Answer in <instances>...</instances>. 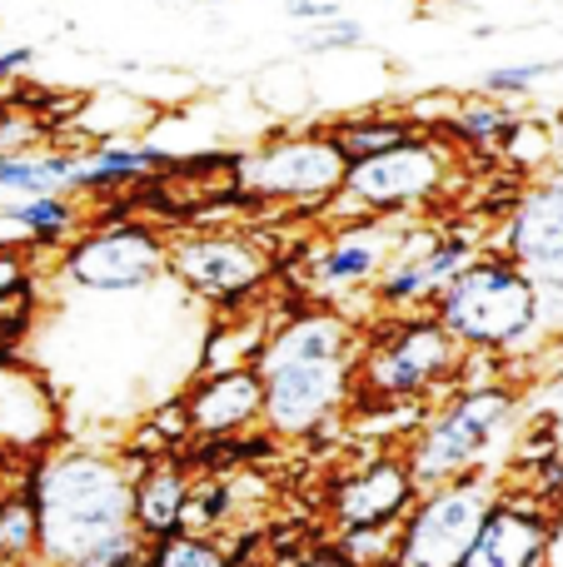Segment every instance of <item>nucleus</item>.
Returning a JSON list of instances; mask_svg holds the SVG:
<instances>
[{"instance_id": "f257e3e1", "label": "nucleus", "mask_w": 563, "mask_h": 567, "mask_svg": "<svg viewBox=\"0 0 563 567\" xmlns=\"http://www.w3.org/2000/svg\"><path fill=\"white\" fill-rule=\"evenodd\" d=\"M45 567H145L150 543L135 533V473L125 453L65 449L30 468Z\"/></svg>"}, {"instance_id": "20e7f679", "label": "nucleus", "mask_w": 563, "mask_h": 567, "mask_svg": "<svg viewBox=\"0 0 563 567\" xmlns=\"http://www.w3.org/2000/svg\"><path fill=\"white\" fill-rule=\"evenodd\" d=\"M519 389L514 383H474L454 389L429 409L419 433L405 443V458L414 468L419 488H444L469 473H489V458L504 449V439L519 423Z\"/></svg>"}, {"instance_id": "5701e85b", "label": "nucleus", "mask_w": 563, "mask_h": 567, "mask_svg": "<svg viewBox=\"0 0 563 567\" xmlns=\"http://www.w3.org/2000/svg\"><path fill=\"white\" fill-rule=\"evenodd\" d=\"M514 120L519 115L499 95H464L454 105V115H449L444 135L454 140L464 155H499L509 130H514Z\"/></svg>"}, {"instance_id": "f03ea898", "label": "nucleus", "mask_w": 563, "mask_h": 567, "mask_svg": "<svg viewBox=\"0 0 563 567\" xmlns=\"http://www.w3.org/2000/svg\"><path fill=\"white\" fill-rule=\"evenodd\" d=\"M469 353L459 339L424 313H379L365 329V349H359L355 373V403L349 409H379V403H429L459 389Z\"/></svg>"}, {"instance_id": "4be33fe9", "label": "nucleus", "mask_w": 563, "mask_h": 567, "mask_svg": "<svg viewBox=\"0 0 563 567\" xmlns=\"http://www.w3.org/2000/svg\"><path fill=\"white\" fill-rule=\"evenodd\" d=\"M335 140L339 150H345L349 165H365V159L375 155H389V150L409 145V140L419 135V125L409 115H399V110H365V115H345L335 120Z\"/></svg>"}, {"instance_id": "bb28decb", "label": "nucleus", "mask_w": 563, "mask_h": 567, "mask_svg": "<svg viewBox=\"0 0 563 567\" xmlns=\"http://www.w3.org/2000/svg\"><path fill=\"white\" fill-rule=\"evenodd\" d=\"M295 45H299V55H335V50H355V45H365V25H359L355 16H339V20H325V25L295 30Z\"/></svg>"}, {"instance_id": "f3484780", "label": "nucleus", "mask_w": 563, "mask_h": 567, "mask_svg": "<svg viewBox=\"0 0 563 567\" xmlns=\"http://www.w3.org/2000/svg\"><path fill=\"white\" fill-rule=\"evenodd\" d=\"M55 439V403L25 369L0 363V453H30Z\"/></svg>"}, {"instance_id": "7ed1b4c3", "label": "nucleus", "mask_w": 563, "mask_h": 567, "mask_svg": "<svg viewBox=\"0 0 563 567\" xmlns=\"http://www.w3.org/2000/svg\"><path fill=\"white\" fill-rule=\"evenodd\" d=\"M434 319L459 339L464 353L509 359L544 323V289L509 255L484 249L434 303Z\"/></svg>"}, {"instance_id": "c85d7f7f", "label": "nucleus", "mask_w": 563, "mask_h": 567, "mask_svg": "<svg viewBox=\"0 0 563 567\" xmlns=\"http://www.w3.org/2000/svg\"><path fill=\"white\" fill-rule=\"evenodd\" d=\"M285 16L295 20V30L305 25H325V20H339V0H285Z\"/></svg>"}, {"instance_id": "473e14b6", "label": "nucleus", "mask_w": 563, "mask_h": 567, "mask_svg": "<svg viewBox=\"0 0 563 567\" xmlns=\"http://www.w3.org/2000/svg\"><path fill=\"white\" fill-rule=\"evenodd\" d=\"M549 393H554V399H559V403H563V369H559V373H554V383H549Z\"/></svg>"}, {"instance_id": "6e6552de", "label": "nucleus", "mask_w": 563, "mask_h": 567, "mask_svg": "<svg viewBox=\"0 0 563 567\" xmlns=\"http://www.w3.org/2000/svg\"><path fill=\"white\" fill-rule=\"evenodd\" d=\"M504 488L494 473H469L459 483L429 488L399 528L395 567H464Z\"/></svg>"}, {"instance_id": "2eb2a0df", "label": "nucleus", "mask_w": 563, "mask_h": 567, "mask_svg": "<svg viewBox=\"0 0 563 567\" xmlns=\"http://www.w3.org/2000/svg\"><path fill=\"white\" fill-rule=\"evenodd\" d=\"M190 429L195 439H245L265 429V373L259 369H225L199 373L185 389Z\"/></svg>"}, {"instance_id": "1a4fd4ad", "label": "nucleus", "mask_w": 563, "mask_h": 567, "mask_svg": "<svg viewBox=\"0 0 563 567\" xmlns=\"http://www.w3.org/2000/svg\"><path fill=\"white\" fill-rule=\"evenodd\" d=\"M55 275L85 293H135L170 275V235L145 219L90 225L55 259Z\"/></svg>"}, {"instance_id": "a878e982", "label": "nucleus", "mask_w": 563, "mask_h": 567, "mask_svg": "<svg viewBox=\"0 0 563 567\" xmlns=\"http://www.w3.org/2000/svg\"><path fill=\"white\" fill-rule=\"evenodd\" d=\"M145 567H235L229 548L219 538H199V533H175V538L150 543Z\"/></svg>"}, {"instance_id": "cd10ccee", "label": "nucleus", "mask_w": 563, "mask_h": 567, "mask_svg": "<svg viewBox=\"0 0 563 567\" xmlns=\"http://www.w3.org/2000/svg\"><path fill=\"white\" fill-rule=\"evenodd\" d=\"M563 70V60H534V65H499V70H489L479 85H484V95H499V100H509V95H529V90L539 85V80H549V75H559Z\"/></svg>"}, {"instance_id": "a211bd4d", "label": "nucleus", "mask_w": 563, "mask_h": 567, "mask_svg": "<svg viewBox=\"0 0 563 567\" xmlns=\"http://www.w3.org/2000/svg\"><path fill=\"white\" fill-rule=\"evenodd\" d=\"M165 150L155 145H90L75 155V179H70V195H110V189H125L150 179V169H165Z\"/></svg>"}, {"instance_id": "2f4dec72", "label": "nucleus", "mask_w": 563, "mask_h": 567, "mask_svg": "<svg viewBox=\"0 0 563 567\" xmlns=\"http://www.w3.org/2000/svg\"><path fill=\"white\" fill-rule=\"evenodd\" d=\"M0 458H6V453H0ZM16 483H20V478H10V473H6V468H0V498H6V493H10V488H16Z\"/></svg>"}, {"instance_id": "6ab92c4d", "label": "nucleus", "mask_w": 563, "mask_h": 567, "mask_svg": "<svg viewBox=\"0 0 563 567\" xmlns=\"http://www.w3.org/2000/svg\"><path fill=\"white\" fill-rule=\"evenodd\" d=\"M0 225L20 235L30 249H65L70 239L85 235V209L75 195H35V199H6L0 205Z\"/></svg>"}, {"instance_id": "ddd939ff", "label": "nucleus", "mask_w": 563, "mask_h": 567, "mask_svg": "<svg viewBox=\"0 0 563 567\" xmlns=\"http://www.w3.org/2000/svg\"><path fill=\"white\" fill-rule=\"evenodd\" d=\"M489 249H499L519 269H529L534 284L544 289V299L549 293L563 299V165L519 189L514 205L499 215Z\"/></svg>"}, {"instance_id": "393cba45", "label": "nucleus", "mask_w": 563, "mask_h": 567, "mask_svg": "<svg viewBox=\"0 0 563 567\" xmlns=\"http://www.w3.org/2000/svg\"><path fill=\"white\" fill-rule=\"evenodd\" d=\"M554 155H559V135L554 125H544V120H514V130H509L504 150H499V159H504L514 175H549L554 169Z\"/></svg>"}, {"instance_id": "aec40b11", "label": "nucleus", "mask_w": 563, "mask_h": 567, "mask_svg": "<svg viewBox=\"0 0 563 567\" xmlns=\"http://www.w3.org/2000/svg\"><path fill=\"white\" fill-rule=\"evenodd\" d=\"M279 319H269L265 309H239V313H219L205 333V349H199V373H225V369H255L259 353H265L269 333Z\"/></svg>"}, {"instance_id": "39448f33", "label": "nucleus", "mask_w": 563, "mask_h": 567, "mask_svg": "<svg viewBox=\"0 0 563 567\" xmlns=\"http://www.w3.org/2000/svg\"><path fill=\"white\" fill-rule=\"evenodd\" d=\"M459 169H464V150L439 130H419L409 145L365 159V165H349V179L329 205V215H335V225L375 215L424 219L459 185Z\"/></svg>"}, {"instance_id": "7c9ffc66", "label": "nucleus", "mask_w": 563, "mask_h": 567, "mask_svg": "<svg viewBox=\"0 0 563 567\" xmlns=\"http://www.w3.org/2000/svg\"><path fill=\"white\" fill-rule=\"evenodd\" d=\"M295 567H355V563H349L345 553H339L335 543L325 538V543H315V548H309V553H305V558H299Z\"/></svg>"}, {"instance_id": "c756f323", "label": "nucleus", "mask_w": 563, "mask_h": 567, "mask_svg": "<svg viewBox=\"0 0 563 567\" xmlns=\"http://www.w3.org/2000/svg\"><path fill=\"white\" fill-rule=\"evenodd\" d=\"M35 60H40L35 45H6V50H0V85H16L20 75H30V70H35Z\"/></svg>"}, {"instance_id": "4468645a", "label": "nucleus", "mask_w": 563, "mask_h": 567, "mask_svg": "<svg viewBox=\"0 0 563 567\" xmlns=\"http://www.w3.org/2000/svg\"><path fill=\"white\" fill-rule=\"evenodd\" d=\"M559 518L539 493H504L464 567H549Z\"/></svg>"}, {"instance_id": "9b49d317", "label": "nucleus", "mask_w": 563, "mask_h": 567, "mask_svg": "<svg viewBox=\"0 0 563 567\" xmlns=\"http://www.w3.org/2000/svg\"><path fill=\"white\" fill-rule=\"evenodd\" d=\"M424 498L405 449H375L365 463L345 468L325 488L329 533H369V528H405L414 503Z\"/></svg>"}, {"instance_id": "f8f14e48", "label": "nucleus", "mask_w": 563, "mask_h": 567, "mask_svg": "<svg viewBox=\"0 0 563 567\" xmlns=\"http://www.w3.org/2000/svg\"><path fill=\"white\" fill-rule=\"evenodd\" d=\"M359 359L335 363H289L265 373V429L279 443L319 439L325 429H339V413L355 403Z\"/></svg>"}, {"instance_id": "412c9836", "label": "nucleus", "mask_w": 563, "mask_h": 567, "mask_svg": "<svg viewBox=\"0 0 563 567\" xmlns=\"http://www.w3.org/2000/svg\"><path fill=\"white\" fill-rule=\"evenodd\" d=\"M80 150H25V155H0V195L35 199V195H70Z\"/></svg>"}, {"instance_id": "423d86ee", "label": "nucleus", "mask_w": 563, "mask_h": 567, "mask_svg": "<svg viewBox=\"0 0 563 567\" xmlns=\"http://www.w3.org/2000/svg\"><path fill=\"white\" fill-rule=\"evenodd\" d=\"M235 179L249 205L329 209L349 179V159L329 125L279 130V135L259 140L249 155H239Z\"/></svg>"}, {"instance_id": "72a5a7b5", "label": "nucleus", "mask_w": 563, "mask_h": 567, "mask_svg": "<svg viewBox=\"0 0 563 567\" xmlns=\"http://www.w3.org/2000/svg\"><path fill=\"white\" fill-rule=\"evenodd\" d=\"M199 6H229V0H199Z\"/></svg>"}, {"instance_id": "b1692460", "label": "nucleus", "mask_w": 563, "mask_h": 567, "mask_svg": "<svg viewBox=\"0 0 563 567\" xmlns=\"http://www.w3.org/2000/svg\"><path fill=\"white\" fill-rule=\"evenodd\" d=\"M25 563H40V508L35 493H30V478H20L0 498V567Z\"/></svg>"}, {"instance_id": "dca6fc26", "label": "nucleus", "mask_w": 563, "mask_h": 567, "mask_svg": "<svg viewBox=\"0 0 563 567\" xmlns=\"http://www.w3.org/2000/svg\"><path fill=\"white\" fill-rule=\"evenodd\" d=\"M195 488V468L185 453H160L145 458V468L135 473V533L145 543L175 538L185 523V503Z\"/></svg>"}, {"instance_id": "0eeeda50", "label": "nucleus", "mask_w": 563, "mask_h": 567, "mask_svg": "<svg viewBox=\"0 0 563 567\" xmlns=\"http://www.w3.org/2000/svg\"><path fill=\"white\" fill-rule=\"evenodd\" d=\"M170 275L209 309L239 313L259 303V289L275 275V259H269L265 239L245 235V229L199 225L170 235Z\"/></svg>"}, {"instance_id": "9d476101", "label": "nucleus", "mask_w": 563, "mask_h": 567, "mask_svg": "<svg viewBox=\"0 0 563 567\" xmlns=\"http://www.w3.org/2000/svg\"><path fill=\"white\" fill-rule=\"evenodd\" d=\"M405 225H409L405 215L339 219L325 245L315 249V259L305 255L309 303H335V309L349 313V303H355L359 293H375V284L389 269V255H395Z\"/></svg>"}]
</instances>
